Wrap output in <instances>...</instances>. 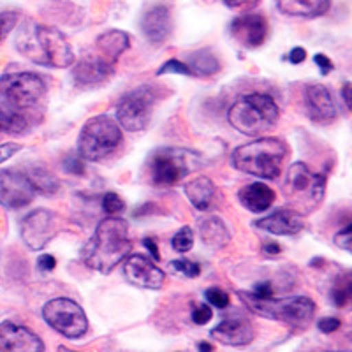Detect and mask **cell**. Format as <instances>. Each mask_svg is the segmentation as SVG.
<instances>
[{
  "label": "cell",
  "mask_w": 352,
  "mask_h": 352,
  "mask_svg": "<svg viewBox=\"0 0 352 352\" xmlns=\"http://www.w3.org/2000/svg\"><path fill=\"white\" fill-rule=\"evenodd\" d=\"M36 188L32 187L25 171L8 169L0 173V204L8 210H20L30 204L36 197Z\"/></svg>",
  "instance_id": "4fadbf2b"
},
{
  "label": "cell",
  "mask_w": 352,
  "mask_h": 352,
  "mask_svg": "<svg viewBox=\"0 0 352 352\" xmlns=\"http://www.w3.org/2000/svg\"><path fill=\"white\" fill-rule=\"evenodd\" d=\"M335 245L336 247H340L342 250H347V252H351V248H352V228L351 226H347L345 229H342L340 232H336Z\"/></svg>",
  "instance_id": "74e56055"
},
{
  "label": "cell",
  "mask_w": 352,
  "mask_h": 352,
  "mask_svg": "<svg viewBox=\"0 0 352 352\" xmlns=\"http://www.w3.org/2000/svg\"><path fill=\"white\" fill-rule=\"evenodd\" d=\"M278 11L292 18H319L329 11L331 0H276Z\"/></svg>",
  "instance_id": "603a6c76"
},
{
  "label": "cell",
  "mask_w": 352,
  "mask_h": 352,
  "mask_svg": "<svg viewBox=\"0 0 352 352\" xmlns=\"http://www.w3.org/2000/svg\"><path fill=\"white\" fill-rule=\"evenodd\" d=\"M305 109L308 118L317 125H331L338 118L335 100L324 85H308L305 88Z\"/></svg>",
  "instance_id": "2e32d148"
},
{
  "label": "cell",
  "mask_w": 352,
  "mask_h": 352,
  "mask_svg": "<svg viewBox=\"0 0 352 352\" xmlns=\"http://www.w3.org/2000/svg\"><path fill=\"white\" fill-rule=\"evenodd\" d=\"M124 276L129 284L141 289H160L166 282V273L143 254H129L125 257Z\"/></svg>",
  "instance_id": "5bb4252c"
},
{
  "label": "cell",
  "mask_w": 352,
  "mask_h": 352,
  "mask_svg": "<svg viewBox=\"0 0 352 352\" xmlns=\"http://www.w3.org/2000/svg\"><path fill=\"white\" fill-rule=\"evenodd\" d=\"M342 326V320L336 319V317H322V319L317 322V328L322 333H333Z\"/></svg>",
  "instance_id": "b9f144b4"
},
{
  "label": "cell",
  "mask_w": 352,
  "mask_h": 352,
  "mask_svg": "<svg viewBox=\"0 0 352 352\" xmlns=\"http://www.w3.org/2000/svg\"><path fill=\"white\" fill-rule=\"evenodd\" d=\"M173 272L182 273V275L188 276V278H196L197 275L201 273V266L197 263H192V261H173L171 263Z\"/></svg>",
  "instance_id": "836d02e7"
},
{
  "label": "cell",
  "mask_w": 352,
  "mask_h": 352,
  "mask_svg": "<svg viewBox=\"0 0 352 352\" xmlns=\"http://www.w3.org/2000/svg\"><path fill=\"white\" fill-rule=\"evenodd\" d=\"M215 184L210 180L208 176H197V178H194L192 182H188L185 185V194H187L188 201L199 212L210 210V206L213 204V199H215Z\"/></svg>",
  "instance_id": "d4e9b609"
},
{
  "label": "cell",
  "mask_w": 352,
  "mask_h": 352,
  "mask_svg": "<svg viewBox=\"0 0 352 352\" xmlns=\"http://www.w3.org/2000/svg\"><path fill=\"white\" fill-rule=\"evenodd\" d=\"M116 65L111 62L104 60L102 56L97 53L92 55H85L72 71V78L76 81V85H97L108 80L115 72Z\"/></svg>",
  "instance_id": "44dd1931"
},
{
  "label": "cell",
  "mask_w": 352,
  "mask_h": 352,
  "mask_svg": "<svg viewBox=\"0 0 352 352\" xmlns=\"http://www.w3.org/2000/svg\"><path fill=\"white\" fill-rule=\"evenodd\" d=\"M344 100H345V104H347V109L351 111L352 109V97H351V83H345L344 87Z\"/></svg>",
  "instance_id": "681fc988"
},
{
  "label": "cell",
  "mask_w": 352,
  "mask_h": 352,
  "mask_svg": "<svg viewBox=\"0 0 352 352\" xmlns=\"http://www.w3.org/2000/svg\"><path fill=\"white\" fill-rule=\"evenodd\" d=\"M264 252L270 254V256H278L282 252V248L278 243H266L264 245Z\"/></svg>",
  "instance_id": "c3c4849f"
},
{
  "label": "cell",
  "mask_w": 352,
  "mask_h": 352,
  "mask_svg": "<svg viewBox=\"0 0 352 352\" xmlns=\"http://www.w3.org/2000/svg\"><path fill=\"white\" fill-rule=\"evenodd\" d=\"M102 208H104L106 213L109 215H115V213H120L125 210V203L118 194L108 192L102 197Z\"/></svg>",
  "instance_id": "d590c367"
},
{
  "label": "cell",
  "mask_w": 352,
  "mask_h": 352,
  "mask_svg": "<svg viewBox=\"0 0 352 352\" xmlns=\"http://www.w3.org/2000/svg\"><path fill=\"white\" fill-rule=\"evenodd\" d=\"M331 300L336 307H345L351 301V273H344L336 278L331 291Z\"/></svg>",
  "instance_id": "f546056e"
},
{
  "label": "cell",
  "mask_w": 352,
  "mask_h": 352,
  "mask_svg": "<svg viewBox=\"0 0 352 352\" xmlns=\"http://www.w3.org/2000/svg\"><path fill=\"white\" fill-rule=\"evenodd\" d=\"M305 58H307V50L301 48V46L291 50V53H289V62L291 64H301V62H305Z\"/></svg>",
  "instance_id": "bcb514c9"
},
{
  "label": "cell",
  "mask_w": 352,
  "mask_h": 352,
  "mask_svg": "<svg viewBox=\"0 0 352 352\" xmlns=\"http://www.w3.org/2000/svg\"><path fill=\"white\" fill-rule=\"evenodd\" d=\"M197 349H199V351H213V345H210V344H204V342H201L199 345H197Z\"/></svg>",
  "instance_id": "f907efd6"
},
{
  "label": "cell",
  "mask_w": 352,
  "mask_h": 352,
  "mask_svg": "<svg viewBox=\"0 0 352 352\" xmlns=\"http://www.w3.org/2000/svg\"><path fill=\"white\" fill-rule=\"evenodd\" d=\"M44 320L65 338L76 340L88 331V319L81 305L69 298H55L43 308Z\"/></svg>",
  "instance_id": "8fae6325"
},
{
  "label": "cell",
  "mask_w": 352,
  "mask_h": 352,
  "mask_svg": "<svg viewBox=\"0 0 352 352\" xmlns=\"http://www.w3.org/2000/svg\"><path fill=\"white\" fill-rule=\"evenodd\" d=\"M268 20L263 14H254V12L240 14L229 25L232 39L240 43L243 48H259L268 37Z\"/></svg>",
  "instance_id": "9a60e30c"
},
{
  "label": "cell",
  "mask_w": 352,
  "mask_h": 352,
  "mask_svg": "<svg viewBox=\"0 0 352 352\" xmlns=\"http://www.w3.org/2000/svg\"><path fill=\"white\" fill-rule=\"evenodd\" d=\"M141 32L152 44H162L173 32L171 9L166 4H155L141 16Z\"/></svg>",
  "instance_id": "ac0fdd59"
},
{
  "label": "cell",
  "mask_w": 352,
  "mask_h": 352,
  "mask_svg": "<svg viewBox=\"0 0 352 352\" xmlns=\"http://www.w3.org/2000/svg\"><path fill=\"white\" fill-rule=\"evenodd\" d=\"M20 150H21L20 143H12V141H8V143L0 144V164H2V162H6V160L11 159L12 155H16Z\"/></svg>",
  "instance_id": "60d3db41"
},
{
  "label": "cell",
  "mask_w": 352,
  "mask_h": 352,
  "mask_svg": "<svg viewBox=\"0 0 352 352\" xmlns=\"http://www.w3.org/2000/svg\"><path fill=\"white\" fill-rule=\"evenodd\" d=\"M278 116L280 109L272 96L247 94L229 108L228 120L238 132L256 138L275 127Z\"/></svg>",
  "instance_id": "277c9868"
},
{
  "label": "cell",
  "mask_w": 352,
  "mask_h": 352,
  "mask_svg": "<svg viewBox=\"0 0 352 352\" xmlns=\"http://www.w3.org/2000/svg\"><path fill=\"white\" fill-rule=\"evenodd\" d=\"M16 50L30 62L53 69H67L76 56L64 34L48 25L27 21L18 28Z\"/></svg>",
  "instance_id": "6da1fadb"
},
{
  "label": "cell",
  "mask_w": 352,
  "mask_h": 352,
  "mask_svg": "<svg viewBox=\"0 0 352 352\" xmlns=\"http://www.w3.org/2000/svg\"><path fill=\"white\" fill-rule=\"evenodd\" d=\"M157 74H184V76H194L190 67H188L185 62L178 60V58H171V60L166 62L164 65H160Z\"/></svg>",
  "instance_id": "d6a6232c"
},
{
  "label": "cell",
  "mask_w": 352,
  "mask_h": 352,
  "mask_svg": "<svg viewBox=\"0 0 352 352\" xmlns=\"http://www.w3.org/2000/svg\"><path fill=\"white\" fill-rule=\"evenodd\" d=\"M21 240L30 250H43L58 232V217L46 208H37L21 220Z\"/></svg>",
  "instance_id": "7c38bea8"
},
{
  "label": "cell",
  "mask_w": 352,
  "mask_h": 352,
  "mask_svg": "<svg viewBox=\"0 0 352 352\" xmlns=\"http://www.w3.org/2000/svg\"><path fill=\"white\" fill-rule=\"evenodd\" d=\"M0 351L43 352L44 344L27 326L4 320L0 322Z\"/></svg>",
  "instance_id": "e0dca14e"
},
{
  "label": "cell",
  "mask_w": 352,
  "mask_h": 352,
  "mask_svg": "<svg viewBox=\"0 0 352 352\" xmlns=\"http://www.w3.org/2000/svg\"><path fill=\"white\" fill-rule=\"evenodd\" d=\"M131 39H129V34L124 30H108L102 36L97 37L96 41V53L99 56H102L104 60L111 62L113 65H116L118 58L122 56V53L129 48Z\"/></svg>",
  "instance_id": "cb8c5ba5"
},
{
  "label": "cell",
  "mask_w": 352,
  "mask_h": 352,
  "mask_svg": "<svg viewBox=\"0 0 352 352\" xmlns=\"http://www.w3.org/2000/svg\"><path fill=\"white\" fill-rule=\"evenodd\" d=\"M157 99L159 96H157L155 88L150 85H143V87L125 94L116 106V118L122 127L131 132H140L148 127Z\"/></svg>",
  "instance_id": "30bf717a"
},
{
  "label": "cell",
  "mask_w": 352,
  "mask_h": 352,
  "mask_svg": "<svg viewBox=\"0 0 352 352\" xmlns=\"http://www.w3.org/2000/svg\"><path fill=\"white\" fill-rule=\"evenodd\" d=\"M46 90L48 87L36 72H9L0 78V100L16 111L36 108Z\"/></svg>",
  "instance_id": "9c48e42d"
},
{
  "label": "cell",
  "mask_w": 352,
  "mask_h": 352,
  "mask_svg": "<svg viewBox=\"0 0 352 352\" xmlns=\"http://www.w3.org/2000/svg\"><path fill=\"white\" fill-rule=\"evenodd\" d=\"M25 175L28 176V180L32 184V187L36 188L37 194H43V196H53L60 190V180L58 176L55 175L50 169L43 168V166H34L28 171H25Z\"/></svg>",
  "instance_id": "83f0119b"
},
{
  "label": "cell",
  "mask_w": 352,
  "mask_h": 352,
  "mask_svg": "<svg viewBox=\"0 0 352 352\" xmlns=\"http://www.w3.org/2000/svg\"><path fill=\"white\" fill-rule=\"evenodd\" d=\"M143 243H144V247L148 248V252L152 254V257H153V259H155V261H159V259H160V256H159V247H157V243H155V241H153L152 238H144V241H143Z\"/></svg>",
  "instance_id": "7dc6e473"
},
{
  "label": "cell",
  "mask_w": 352,
  "mask_h": 352,
  "mask_svg": "<svg viewBox=\"0 0 352 352\" xmlns=\"http://www.w3.org/2000/svg\"><path fill=\"white\" fill-rule=\"evenodd\" d=\"M28 129H30V122L23 113L0 102V132L21 136V134L28 132Z\"/></svg>",
  "instance_id": "f1b7e54d"
},
{
  "label": "cell",
  "mask_w": 352,
  "mask_h": 352,
  "mask_svg": "<svg viewBox=\"0 0 352 352\" xmlns=\"http://www.w3.org/2000/svg\"><path fill=\"white\" fill-rule=\"evenodd\" d=\"M259 2L261 0H224V4L234 11H250V9L257 8Z\"/></svg>",
  "instance_id": "ab89813d"
},
{
  "label": "cell",
  "mask_w": 352,
  "mask_h": 352,
  "mask_svg": "<svg viewBox=\"0 0 352 352\" xmlns=\"http://www.w3.org/2000/svg\"><path fill=\"white\" fill-rule=\"evenodd\" d=\"M238 294L257 316L280 320V322L292 326V328L305 329L316 317V303L308 296L257 298L252 292L243 291H240Z\"/></svg>",
  "instance_id": "5b68a950"
},
{
  "label": "cell",
  "mask_w": 352,
  "mask_h": 352,
  "mask_svg": "<svg viewBox=\"0 0 352 352\" xmlns=\"http://www.w3.org/2000/svg\"><path fill=\"white\" fill-rule=\"evenodd\" d=\"M257 228L275 236H294L305 229L303 213L294 208H280L272 215L257 220Z\"/></svg>",
  "instance_id": "ffe728a7"
},
{
  "label": "cell",
  "mask_w": 352,
  "mask_h": 352,
  "mask_svg": "<svg viewBox=\"0 0 352 352\" xmlns=\"http://www.w3.org/2000/svg\"><path fill=\"white\" fill-rule=\"evenodd\" d=\"M284 194L292 208L303 215L316 212L324 201L326 176L312 171L303 162H294L287 169Z\"/></svg>",
  "instance_id": "8992f818"
},
{
  "label": "cell",
  "mask_w": 352,
  "mask_h": 352,
  "mask_svg": "<svg viewBox=\"0 0 352 352\" xmlns=\"http://www.w3.org/2000/svg\"><path fill=\"white\" fill-rule=\"evenodd\" d=\"M124 134L120 125L106 115H97L81 127L78 136V153L83 160L100 162L120 148Z\"/></svg>",
  "instance_id": "52a82bcc"
},
{
  "label": "cell",
  "mask_w": 352,
  "mask_h": 352,
  "mask_svg": "<svg viewBox=\"0 0 352 352\" xmlns=\"http://www.w3.org/2000/svg\"><path fill=\"white\" fill-rule=\"evenodd\" d=\"M199 236L212 248H224L231 241V231L220 217H206L199 220Z\"/></svg>",
  "instance_id": "484cf974"
},
{
  "label": "cell",
  "mask_w": 352,
  "mask_h": 352,
  "mask_svg": "<svg viewBox=\"0 0 352 352\" xmlns=\"http://www.w3.org/2000/svg\"><path fill=\"white\" fill-rule=\"evenodd\" d=\"M199 153L182 146H164L152 153L148 160L150 180L159 187L180 184L190 173L201 168Z\"/></svg>",
  "instance_id": "ba28073f"
},
{
  "label": "cell",
  "mask_w": 352,
  "mask_h": 352,
  "mask_svg": "<svg viewBox=\"0 0 352 352\" xmlns=\"http://www.w3.org/2000/svg\"><path fill=\"white\" fill-rule=\"evenodd\" d=\"M185 64L190 67L194 76H213L220 71V60L215 53L208 48L197 50L187 56Z\"/></svg>",
  "instance_id": "4316f807"
},
{
  "label": "cell",
  "mask_w": 352,
  "mask_h": 352,
  "mask_svg": "<svg viewBox=\"0 0 352 352\" xmlns=\"http://www.w3.org/2000/svg\"><path fill=\"white\" fill-rule=\"evenodd\" d=\"M289 155V146L280 138H259L234 148L231 159L232 166L247 175L275 180L284 168Z\"/></svg>",
  "instance_id": "3957f363"
},
{
  "label": "cell",
  "mask_w": 352,
  "mask_h": 352,
  "mask_svg": "<svg viewBox=\"0 0 352 352\" xmlns=\"http://www.w3.org/2000/svg\"><path fill=\"white\" fill-rule=\"evenodd\" d=\"M192 322L197 326L208 324L210 320L213 319V310L210 305H199L196 310H192Z\"/></svg>",
  "instance_id": "8d00e7d4"
},
{
  "label": "cell",
  "mask_w": 352,
  "mask_h": 352,
  "mask_svg": "<svg viewBox=\"0 0 352 352\" xmlns=\"http://www.w3.org/2000/svg\"><path fill=\"white\" fill-rule=\"evenodd\" d=\"M206 300L215 308H228L229 303H231V298H229L228 292L220 287H210L206 291Z\"/></svg>",
  "instance_id": "e575fe53"
},
{
  "label": "cell",
  "mask_w": 352,
  "mask_h": 352,
  "mask_svg": "<svg viewBox=\"0 0 352 352\" xmlns=\"http://www.w3.org/2000/svg\"><path fill=\"white\" fill-rule=\"evenodd\" d=\"M64 168L67 169L69 173H72V175H83L85 164L83 159L80 157V153H78V155H69L64 162Z\"/></svg>",
  "instance_id": "f35d334b"
},
{
  "label": "cell",
  "mask_w": 352,
  "mask_h": 352,
  "mask_svg": "<svg viewBox=\"0 0 352 352\" xmlns=\"http://www.w3.org/2000/svg\"><path fill=\"white\" fill-rule=\"evenodd\" d=\"M132 252L129 240V224L120 217L100 220L90 240L83 247V263L90 270L109 275Z\"/></svg>",
  "instance_id": "7a4b0ae2"
},
{
  "label": "cell",
  "mask_w": 352,
  "mask_h": 352,
  "mask_svg": "<svg viewBox=\"0 0 352 352\" xmlns=\"http://www.w3.org/2000/svg\"><path fill=\"white\" fill-rule=\"evenodd\" d=\"M194 247V231L188 226L182 228L180 231L176 232L175 238H173V248H175L176 252L185 254L188 252L190 248Z\"/></svg>",
  "instance_id": "4dcf8cb0"
},
{
  "label": "cell",
  "mask_w": 352,
  "mask_h": 352,
  "mask_svg": "<svg viewBox=\"0 0 352 352\" xmlns=\"http://www.w3.org/2000/svg\"><path fill=\"white\" fill-rule=\"evenodd\" d=\"M254 296L257 298H272L273 296V285L270 282H261L256 285V289L252 291Z\"/></svg>",
  "instance_id": "f6af8a7d"
},
{
  "label": "cell",
  "mask_w": 352,
  "mask_h": 352,
  "mask_svg": "<svg viewBox=\"0 0 352 352\" xmlns=\"http://www.w3.org/2000/svg\"><path fill=\"white\" fill-rule=\"evenodd\" d=\"M210 336L229 347H243L254 340L256 331H254L252 322L245 317H231V319H224L217 328H213L210 331Z\"/></svg>",
  "instance_id": "d6986e66"
},
{
  "label": "cell",
  "mask_w": 352,
  "mask_h": 352,
  "mask_svg": "<svg viewBox=\"0 0 352 352\" xmlns=\"http://www.w3.org/2000/svg\"><path fill=\"white\" fill-rule=\"evenodd\" d=\"M314 62H316V64L320 67V72H322V76H326V74H329V72L333 71V62L329 60V58L324 55V53H317V55L314 56Z\"/></svg>",
  "instance_id": "ee69618b"
},
{
  "label": "cell",
  "mask_w": 352,
  "mask_h": 352,
  "mask_svg": "<svg viewBox=\"0 0 352 352\" xmlns=\"http://www.w3.org/2000/svg\"><path fill=\"white\" fill-rule=\"evenodd\" d=\"M20 21V14L16 11H2L0 12V43L16 28Z\"/></svg>",
  "instance_id": "1f68e13d"
},
{
  "label": "cell",
  "mask_w": 352,
  "mask_h": 352,
  "mask_svg": "<svg viewBox=\"0 0 352 352\" xmlns=\"http://www.w3.org/2000/svg\"><path fill=\"white\" fill-rule=\"evenodd\" d=\"M238 197H240V203L248 212L261 213L272 208L276 199V194L270 185L257 182V184L245 185L240 194H238Z\"/></svg>",
  "instance_id": "7402d4cb"
},
{
  "label": "cell",
  "mask_w": 352,
  "mask_h": 352,
  "mask_svg": "<svg viewBox=\"0 0 352 352\" xmlns=\"http://www.w3.org/2000/svg\"><path fill=\"white\" fill-rule=\"evenodd\" d=\"M37 266H39L41 272H53L56 268V259L52 254H43L37 259Z\"/></svg>",
  "instance_id": "7bdbcfd3"
}]
</instances>
